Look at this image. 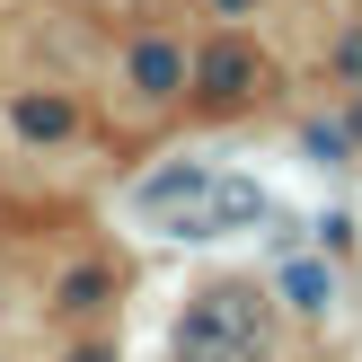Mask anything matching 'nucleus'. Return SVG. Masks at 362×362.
I'll return each mask as SVG.
<instances>
[{
    "mask_svg": "<svg viewBox=\"0 0 362 362\" xmlns=\"http://www.w3.org/2000/svg\"><path fill=\"white\" fill-rule=\"evenodd\" d=\"M177 362H265V300L247 283H212L177 318Z\"/></svg>",
    "mask_w": 362,
    "mask_h": 362,
    "instance_id": "f257e3e1",
    "label": "nucleus"
},
{
    "mask_svg": "<svg viewBox=\"0 0 362 362\" xmlns=\"http://www.w3.org/2000/svg\"><path fill=\"white\" fill-rule=\"evenodd\" d=\"M194 98L204 106H247L265 88V62H257V45H247V35H212L204 53H194Z\"/></svg>",
    "mask_w": 362,
    "mask_h": 362,
    "instance_id": "f03ea898",
    "label": "nucleus"
},
{
    "mask_svg": "<svg viewBox=\"0 0 362 362\" xmlns=\"http://www.w3.org/2000/svg\"><path fill=\"white\" fill-rule=\"evenodd\" d=\"M265 186L257 177H212L204 186V204H186L177 212V239H221V230H247V221H265Z\"/></svg>",
    "mask_w": 362,
    "mask_h": 362,
    "instance_id": "7ed1b4c3",
    "label": "nucleus"
},
{
    "mask_svg": "<svg viewBox=\"0 0 362 362\" xmlns=\"http://www.w3.org/2000/svg\"><path fill=\"white\" fill-rule=\"evenodd\" d=\"M124 80H133L151 106H168V98H186L194 62H186V45H177V35H141V45L124 53Z\"/></svg>",
    "mask_w": 362,
    "mask_h": 362,
    "instance_id": "20e7f679",
    "label": "nucleus"
},
{
    "mask_svg": "<svg viewBox=\"0 0 362 362\" xmlns=\"http://www.w3.org/2000/svg\"><path fill=\"white\" fill-rule=\"evenodd\" d=\"M274 300H283V310H300V318H327V310H336V265H327V257H283Z\"/></svg>",
    "mask_w": 362,
    "mask_h": 362,
    "instance_id": "39448f33",
    "label": "nucleus"
},
{
    "mask_svg": "<svg viewBox=\"0 0 362 362\" xmlns=\"http://www.w3.org/2000/svg\"><path fill=\"white\" fill-rule=\"evenodd\" d=\"M212 177H221V168H204V159H168V168H151V177L133 186V204H141V212H177V204H204V186H212Z\"/></svg>",
    "mask_w": 362,
    "mask_h": 362,
    "instance_id": "423d86ee",
    "label": "nucleus"
},
{
    "mask_svg": "<svg viewBox=\"0 0 362 362\" xmlns=\"http://www.w3.org/2000/svg\"><path fill=\"white\" fill-rule=\"evenodd\" d=\"M9 124H18L27 141H71V133H80V106H71L62 88H27V98L9 106Z\"/></svg>",
    "mask_w": 362,
    "mask_h": 362,
    "instance_id": "0eeeda50",
    "label": "nucleus"
},
{
    "mask_svg": "<svg viewBox=\"0 0 362 362\" xmlns=\"http://www.w3.org/2000/svg\"><path fill=\"white\" fill-rule=\"evenodd\" d=\"M62 310H71V318L115 310V265H98V257H88V265H71V274H62Z\"/></svg>",
    "mask_w": 362,
    "mask_h": 362,
    "instance_id": "6e6552de",
    "label": "nucleus"
},
{
    "mask_svg": "<svg viewBox=\"0 0 362 362\" xmlns=\"http://www.w3.org/2000/svg\"><path fill=\"white\" fill-rule=\"evenodd\" d=\"M300 151H310V159H354V124L345 115H318L310 133H300Z\"/></svg>",
    "mask_w": 362,
    "mask_h": 362,
    "instance_id": "1a4fd4ad",
    "label": "nucleus"
},
{
    "mask_svg": "<svg viewBox=\"0 0 362 362\" xmlns=\"http://www.w3.org/2000/svg\"><path fill=\"white\" fill-rule=\"evenodd\" d=\"M327 71H336V80H345V88H362V27H345V35H336Z\"/></svg>",
    "mask_w": 362,
    "mask_h": 362,
    "instance_id": "9d476101",
    "label": "nucleus"
},
{
    "mask_svg": "<svg viewBox=\"0 0 362 362\" xmlns=\"http://www.w3.org/2000/svg\"><path fill=\"white\" fill-rule=\"evenodd\" d=\"M71 362H115V345H80V354H71Z\"/></svg>",
    "mask_w": 362,
    "mask_h": 362,
    "instance_id": "9b49d317",
    "label": "nucleus"
},
{
    "mask_svg": "<svg viewBox=\"0 0 362 362\" xmlns=\"http://www.w3.org/2000/svg\"><path fill=\"white\" fill-rule=\"evenodd\" d=\"M345 124H354V141H362V88H354V106H345Z\"/></svg>",
    "mask_w": 362,
    "mask_h": 362,
    "instance_id": "f8f14e48",
    "label": "nucleus"
},
{
    "mask_svg": "<svg viewBox=\"0 0 362 362\" xmlns=\"http://www.w3.org/2000/svg\"><path fill=\"white\" fill-rule=\"evenodd\" d=\"M212 9H221V18H239V9H247V0H212Z\"/></svg>",
    "mask_w": 362,
    "mask_h": 362,
    "instance_id": "ddd939ff",
    "label": "nucleus"
}]
</instances>
